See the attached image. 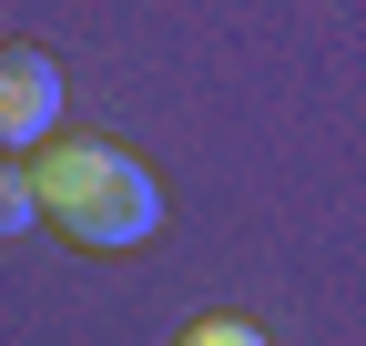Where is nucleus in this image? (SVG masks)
<instances>
[{
  "instance_id": "1",
  "label": "nucleus",
  "mask_w": 366,
  "mask_h": 346,
  "mask_svg": "<svg viewBox=\"0 0 366 346\" xmlns=\"http://www.w3.org/2000/svg\"><path fill=\"white\" fill-rule=\"evenodd\" d=\"M31 184H41V224L81 254H122V244H153L163 224V184L143 153H122L102 133H51L31 153Z\"/></svg>"
},
{
  "instance_id": "2",
  "label": "nucleus",
  "mask_w": 366,
  "mask_h": 346,
  "mask_svg": "<svg viewBox=\"0 0 366 346\" xmlns=\"http://www.w3.org/2000/svg\"><path fill=\"white\" fill-rule=\"evenodd\" d=\"M61 133V61L41 41H0V153H41Z\"/></svg>"
},
{
  "instance_id": "3",
  "label": "nucleus",
  "mask_w": 366,
  "mask_h": 346,
  "mask_svg": "<svg viewBox=\"0 0 366 346\" xmlns=\"http://www.w3.org/2000/svg\"><path fill=\"white\" fill-rule=\"evenodd\" d=\"M41 224V184H31V153H0V244H21Z\"/></svg>"
},
{
  "instance_id": "4",
  "label": "nucleus",
  "mask_w": 366,
  "mask_h": 346,
  "mask_svg": "<svg viewBox=\"0 0 366 346\" xmlns=\"http://www.w3.org/2000/svg\"><path fill=\"white\" fill-rule=\"evenodd\" d=\"M173 346H264V326H254V316H224V306H214V316H194V326H173Z\"/></svg>"
}]
</instances>
